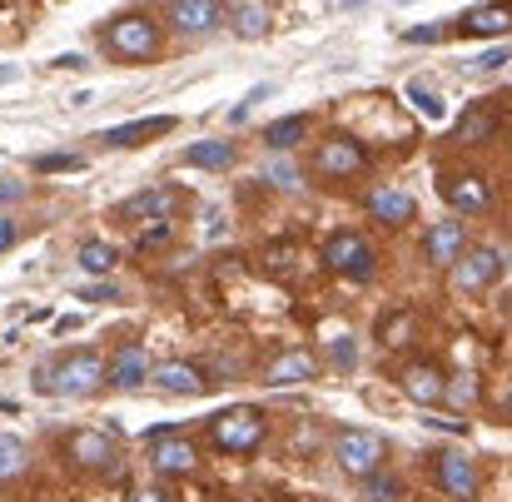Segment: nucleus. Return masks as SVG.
<instances>
[{
    "mask_svg": "<svg viewBox=\"0 0 512 502\" xmlns=\"http://www.w3.org/2000/svg\"><path fill=\"white\" fill-rule=\"evenodd\" d=\"M105 378H110L105 358L90 353V348H80V353H70V358H60V363H50V368H40V373H35V388H40V393H60V398H90Z\"/></svg>",
    "mask_w": 512,
    "mask_h": 502,
    "instance_id": "f257e3e1",
    "label": "nucleus"
},
{
    "mask_svg": "<svg viewBox=\"0 0 512 502\" xmlns=\"http://www.w3.org/2000/svg\"><path fill=\"white\" fill-rule=\"evenodd\" d=\"M100 45L115 55V60H150L155 50H160V25H155V15H145V10H125V15H115L105 30H100Z\"/></svg>",
    "mask_w": 512,
    "mask_h": 502,
    "instance_id": "f03ea898",
    "label": "nucleus"
},
{
    "mask_svg": "<svg viewBox=\"0 0 512 502\" xmlns=\"http://www.w3.org/2000/svg\"><path fill=\"white\" fill-rule=\"evenodd\" d=\"M264 413L259 408H249V403H239V408H224L214 423H209V438H214V448H224V453H254L259 443H264Z\"/></svg>",
    "mask_w": 512,
    "mask_h": 502,
    "instance_id": "7ed1b4c3",
    "label": "nucleus"
},
{
    "mask_svg": "<svg viewBox=\"0 0 512 502\" xmlns=\"http://www.w3.org/2000/svg\"><path fill=\"white\" fill-rule=\"evenodd\" d=\"M324 264L334 274H348L353 284H368L378 274V259H373V249H368V239L358 229H339V234L324 239Z\"/></svg>",
    "mask_w": 512,
    "mask_h": 502,
    "instance_id": "20e7f679",
    "label": "nucleus"
},
{
    "mask_svg": "<svg viewBox=\"0 0 512 502\" xmlns=\"http://www.w3.org/2000/svg\"><path fill=\"white\" fill-rule=\"evenodd\" d=\"M334 458H339V468L348 478H373V473H383V458H388V443L378 438V433H368V428H348L339 433V443H334Z\"/></svg>",
    "mask_w": 512,
    "mask_h": 502,
    "instance_id": "39448f33",
    "label": "nucleus"
},
{
    "mask_svg": "<svg viewBox=\"0 0 512 502\" xmlns=\"http://www.w3.org/2000/svg\"><path fill=\"white\" fill-rule=\"evenodd\" d=\"M498 279H503V254H498L493 244L468 249V254L458 259V269H453V284H458L463 294H483V289H493Z\"/></svg>",
    "mask_w": 512,
    "mask_h": 502,
    "instance_id": "423d86ee",
    "label": "nucleus"
},
{
    "mask_svg": "<svg viewBox=\"0 0 512 502\" xmlns=\"http://www.w3.org/2000/svg\"><path fill=\"white\" fill-rule=\"evenodd\" d=\"M314 169L324 179H348V174H363L368 169V150L348 135H329L319 150H314Z\"/></svg>",
    "mask_w": 512,
    "mask_h": 502,
    "instance_id": "0eeeda50",
    "label": "nucleus"
},
{
    "mask_svg": "<svg viewBox=\"0 0 512 502\" xmlns=\"http://www.w3.org/2000/svg\"><path fill=\"white\" fill-rule=\"evenodd\" d=\"M65 458H70L75 468H85V473H115V463H120L115 443H110L105 433H95V428H80V433H70V443H65Z\"/></svg>",
    "mask_w": 512,
    "mask_h": 502,
    "instance_id": "6e6552de",
    "label": "nucleus"
},
{
    "mask_svg": "<svg viewBox=\"0 0 512 502\" xmlns=\"http://www.w3.org/2000/svg\"><path fill=\"white\" fill-rule=\"evenodd\" d=\"M314 378H319V353H309V348H284L264 368L269 388H294V383H314Z\"/></svg>",
    "mask_w": 512,
    "mask_h": 502,
    "instance_id": "1a4fd4ad",
    "label": "nucleus"
},
{
    "mask_svg": "<svg viewBox=\"0 0 512 502\" xmlns=\"http://www.w3.org/2000/svg\"><path fill=\"white\" fill-rule=\"evenodd\" d=\"M179 204H184V194H179L174 184H150V189L130 194V199L120 204V214H125V219H150V224H165Z\"/></svg>",
    "mask_w": 512,
    "mask_h": 502,
    "instance_id": "9d476101",
    "label": "nucleus"
},
{
    "mask_svg": "<svg viewBox=\"0 0 512 502\" xmlns=\"http://www.w3.org/2000/svg\"><path fill=\"white\" fill-rule=\"evenodd\" d=\"M438 488H443L448 498H458V502L478 498V468H473V458L458 453V448L438 453Z\"/></svg>",
    "mask_w": 512,
    "mask_h": 502,
    "instance_id": "9b49d317",
    "label": "nucleus"
},
{
    "mask_svg": "<svg viewBox=\"0 0 512 502\" xmlns=\"http://www.w3.org/2000/svg\"><path fill=\"white\" fill-rule=\"evenodd\" d=\"M443 199H448L458 214H488L493 189H488L483 174H448V179H443Z\"/></svg>",
    "mask_w": 512,
    "mask_h": 502,
    "instance_id": "f8f14e48",
    "label": "nucleus"
},
{
    "mask_svg": "<svg viewBox=\"0 0 512 502\" xmlns=\"http://www.w3.org/2000/svg\"><path fill=\"white\" fill-rule=\"evenodd\" d=\"M170 20L174 30H184V35H209V30H219L229 20V10L214 5V0H174Z\"/></svg>",
    "mask_w": 512,
    "mask_h": 502,
    "instance_id": "ddd939ff",
    "label": "nucleus"
},
{
    "mask_svg": "<svg viewBox=\"0 0 512 502\" xmlns=\"http://www.w3.org/2000/svg\"><path fill=\"white\" fill-rule=\"evenodd\" d=\"M423 254H428V264H438V269H458V259L468 254V234H463V224H453V219L433 224Z\"/></svg>",
    "mask_w": 512,
    "mask_h": 502,
    "instance_id": "4468645a",
    "label": "nucleus"
},
{
    "mask_svg": "<svg viewBox=\"0 0 512 502\" xmlns=\"http://www.w3.org/2000/svg\"><path fill=\"white\" fill-rule=\"evenodd\" d=\"M150 468L155 473H165V478H179V473H194L199 468V448L189 443V438H160L155 448H150Z\"/></svg>",
    "mask_w": 512,
    "mask_h": 502,
    "instance_id": "2eb2a0df",
    "label": "nucleus"
},
{
    "mask_svg": "<svg viewBox=\"0 0 512 502\" xmlns=\"http://www.w3.org/2000/svg\"><path fill=\"white\" fill-rule=\"evenodd\" d=\"M368 214L378 219V224H413V214H418V204H413V194H403V189H393V184H378V189H368Z\"/></svg>",
    "mask_w": 512,
    "mask_h": 502,
    "instance_id": "dca6fc26",
    "label": "nucleus"
},
{
    "mask_svg": "<svg viewBox=\"0 0 512 502\" xmlns=\"http://www.w3.org/2000/svg\"><path fill=\"white\" fill-rule=\"evenodd\" d=\"M170 130H174V115L130 120V125H115V130H105V135H100V145H110V150H135V145H145V140H160V135H170Z\"/></svg>",
    "mask_w": 512,
    "mask_h": 502,
    "instance_id": "f3484780",
    "label": "nucleus"
},
{
    "mask_svg": "<svg viewBox=\"0 0 512 502\" xmlns=\"http://www.w3.org/2000/svg\"><path fill=\"white\" fill-rule=\"evenodd\" d=\"M150 383H155L160 393H170V398H194V393L204 388V373H199L194 363H184V358H170V363H160V368L150 373Z\"/></svg>",
    "mask_w": 512,
    "mask_h": 502,
    "instance_id": "a211bd4d",
    "label": "nucleus"
},
{
    "mask_svg": "<svg viewBox=\"0 0 512 502\" xmlns=\"http://www.w3.org/2000/svg\"><path fill=\"white\" fill-rule=\"evenodd\" d=\"M403 393L428 408V403H443V398H448V378H443V368H433V363H413V368L403 373Z\"/></svg>",
    "mask_w": 512,
    "mask_h": 502,
    "instance_id": "6ab92c4d",
    "label": "nucleus"
},
{
    "mask_svg": "<svg viewBox=\"0 0 512 502\" xmlns=\"http://www.w3.org/2000/svg\"><path fill=\"white\" fill-rule=\"evenodd\" d=\"M110 383H115V388H140V383H150V358H145L140 343H125V348L110 358Z\"/></svg>",
    "mask_w": 512,
    "mask_h": 502,
    "instance_id": "aec40b11",
    "label": "nucleus"
},
{
    "mask_svg": "<svg viewBox=\"0 0 512 502\" xmlns=\"http://www.w3.org/2000/svg\"><path fill=\"white\" fill-rule=\"evenodd\" d=\"M229 25H234V35H244V40H264L269 25H274V15H269L264 0H239V5H229Z\"/></svg>",
    "mask_w": 512,
    "mask_h": 502,
    "instance_id": "412c9836",
    "label": "nucleus"
},
{
    "mask_svg": "<svg viewBox=\"0 0 512 502\" xmlns=\"http://www.w3.org/2000/svg\"><path fill=\"white\" fill-rule=\"evenodd\" d=\"M463 30H468V35H508L512 10L508 5H468V10H463Z\"/></svg>",
    "mask_w": 512,
    "mask_h": 502,
    "instance_id": "4be33fe9",
    "label": "nucleus"
},
{
    "mask_svg": "<svg viewBox=\"0 0 512 502\" xmlns=\"http://www.w3.org/2000/svg\"><path fill=\"white\" fill-rule=\"evenodd\" d=\"M234 160H239V150L229 140H199V145L184 150V165H194V169H229Z\"/></svg>",
    "mask_w": 512,
    "mask_h": 502,
    "instance_id": "5701e85b",
    "label": "nucleus"
},
{
    "mask_svg": "<svg viewBox=\"0 0 512 502\" xmlns=\"http://www.w3.org/2000/svg\"><path fill=\"white\" fill-rule=\"evenodd\" d=\"M304 140H309V115H284V120H274L269 135H264L269 150H294V145H304Z\"/></svg>",
    "mask_w": 512,
    "mask_h": 502,
    "instance_id": "b1692460",
    "label": "nucleus"
},
{
    "mask_svg": "<svg viewBox=\"0 0 512 502\" xmlns=\"http://www.w3.org/2000/svg\"><path fill=\"white\" fill-rule=\"evenodd\" d=\"M75 264H80L85 274H110V269L120 264V249L105 244V239H85V244L75 249Z\"/></svg>",
    "mask_w": 512,
    "mask_h": 502,
    "instance_id": "393cba45",
    "label": "nucleus"
},
{
    "mask_svg": "<svg viewBox=\"0 0 512 502\" xmlns=\"http://www.w3.org/2000/svg\"><path fill=\"white\" fill-rule=\"evenodd\" d=\"M493 130H498V115L493 110H468L458 120V145H483V140H493Z\"/></svg>",
    "mask_w": 512,
    "mask_h": 502,
    "instance_id": "a878e982",
    "label": "nucleus"
},
{
    "mask_svg": "<svg viewBox=\"0 0 512 502\" xmlns=\"http://www.w3.org/2000/svg\"><path fill=\"white\" fill-rule=\"evenodd\" d=\"M25 463H30V448H25L20 438L0 433V478H20V473H25Z\"/></svg>",
    "mask_w": 512,
    "mask_h": 502,
    "instance_id": "bb28decb",
    "label": "nucleus"
},
{
    "mask_svg": "<svg viewBox=\"0 0 512 502\" xmlns=\"http://www.w3.org/2000/svg\"><path fill=\"white\" fill-rule=\"evenodd\" d=\"M363 498L368 502H403V478H393V473H373V478L363 483Z\"/></svg>",
    "mask_w": 512,
    "mask_h": 502,
    "instance_id": "cd10ccee",
    "label": "nucleus"
},
{
    "mask_svg": "<svg viewBox=\"0 0 512 502\" xmlns=\"http://www.w3.org/2000/svg\"><path fill=\"white\" fill-rule=\"evenodd\" d=\"M408 100H413V110H418V115H428V120H443V115H448L443 95H433V90H428V85H418V80L408 85Z\"/></svg>",
    "mask_w": 512,
    "mask_h": 502,
    "instance_id": "c85d7f7f",
    "label": "nucleus"
},
{
    "mask_svg": "<svg viewBox=\"0 0 512 502\" xmlns=\"http://www.w3.org/2000/svg\"><path fill=\"white\" fill-rule=\"evenodd\" d=\"M443 403H453V408H473V403H478V378H473V373L448 378V398H443Z\"/></svg>",
    "mask_w": 512,
    "mask_h": 502,
    "instance_id": "c756f323",
    "label": "nucleus"
},
{
    "mask_svg": "<svg viewBox=\"0 0 512 502\" xmlns=\"http://www.w3.org/2000/svg\"><path fill=\"white\" fill-rule=\"evenodd\" d=\"M329 358H334V368L348 373L353 363H358V348H353V338H329Z\"/></svg>",
    "mask_w": 512,
    "mask_h": 502,
    "instance_id": "7c9ffc66",
    "label": "nucleus"
},
{
    "mask_svg": "<svg viewBox=\"0 0 512 502\" xmlns=\"http://www.w3.org/2000/svg\"><path fill=\"white\" fill-rule=\"evenodd\" d=\"M80 165H85L80 155H40V160H35L40 174H60V169H80Z\"/></svg>",
    "mask_w": 512,
    "mask_h": 502,
    "instance_id": "2f4dec72",
    "label": "nucleus"
},
{
    "mask_svg": "<svg viewBox=\"0 0 512 502\" xmlns=\"http://www.w3.org/2000/svg\"><path fill=\"white\" fill-rule=\"evenodd\" d=\"M498 65H512V45H498V50H488V55L473 60V70H498Z\"/></svg>",
    "mask_w": 512,
    "mask_h": 502,
    "instance_id": "473e14b6",
    "label": "nucleus"
},
{
    "mask_svg": "<svg viewBox=\"0 0 512 502\" xmlns=\"http://www.w3.org/2000/svg\"><path fill=\"white\" fill-rule=\"evenodd\" d=\"M403 40H408V45H433V40H443V25H418V30H403Z\"/></svg>",
    "mask_w": 512,
    "mask_h": 502,
    "instance_id": "72a5a7b5",
    "label": "nucleus"
},
{
    "mask_svg": "<svg viewBox=\"0 0 512 502\" xmlns=\"http://www.w3.org/2000/svg\"><path fill=\"white\" fill-rule=\"evenodd\" d=\"M170 219H165V224H155V229H145V234H140V249H160V244H170Z\"/></svg>",
    "mask_w": 512,
    "mask_h": 502,
    "instance_id": "f704fd0d",
    "label": "nucleus"
},
{
    "mask_svg": "<svg viewBox=\"0 0 512 502\" xmlns=\"http://www.w3.org/2000/svg\"><path fill=\"white\" fill-rule=\"evenodd\" d=\"M80 299H90V304H115L120 289H115V284H95V289H80Z\"/></svg>",
    "mask_w": 512,
    "mask_h": 502,
    "instance_id": "c9c22d12",
    "label": "nucleus"
},
{
    "mask_svg": "<svg viewBox=\"0 0 512 502\" xmlns=\"http://www.w3.org/2000/svg\"><path fill=\"white\" fill-rule=\"evenodd\" d=\"M269 179H274V184H284V189H294V184H299V174H294L289 165H274L269 169Z\"/></svg>",
    "mask_w": 512,
    "mask_h": 502,
    "instance_id": "e433bc0d",
    "label": "nucleus"
},
{
    "mask_svg": "<svg viewBox=\"0 0 512 502\" xmlns=\"http://www.w3.org/2000/svg\"><path fill=\"white\" fill-rule=\"evenodd\" d=\"M15 239H20V229H15L10 219H0V254H5V249H15Z\"/></svg>",
    "mask_w": 512,
    "mask_h": 502,
    "instance_id": "4c0bfd02",
    "label": "nucleus"
},
{
    "mask_svg": "<svg viewBox=\"0 0 512 502\" xmlns=\"http://www.w3.org/2000/svg\"><path fill=\"white\" fill-rule=\"evenodd\" d=\"M130 502H170V498H165L160 488H145V493H135V498H130Z\"/></svg>",
    "mask_w": 512,
    "mask_h": 502,
    "instance_id": "58836bf2",
    "label": "nucleus"
},
{
    "mask_svg": "<svg viewBox=\"0 0 512 502\" xmlns=\"http://www.w3.org/2000/svg\"><path fill=\"white\" fill-rule=\"evenodd\" d=\"M10 80H20V70L15 65H0V85H10Z\"/></svg>",
    "mask_w": 512,
    "mask_h": 502,
    "instance_id": "ea45409f",
    "label": "nucleus"
},
{
    "mask_svg": "<svg viewBox=\"0 0 512 502\" xmlns=\"http://www.w3.org/2000/svg\"><path fill=\"white\" fill-rule=\"evenodd\" d=\"M508 413H512V398H508Z\"/></svg>",
    "mask_w": 512,
    "mask_h": 502,
    "instance_id": "a19ab883",
    "label": "nucleus"
}]
</instances>
